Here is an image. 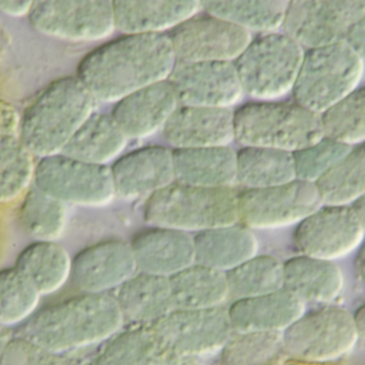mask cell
Masks as SVG:
<instances>
[{
  "label": "cell",
  "instance_id": "cell-1",
  "mask_svg": "<svg viewBox=\"0 0 365 365\" xmlns=\"http://www.w3.org/2000/svg\"><path fill=\"white\" fill-rule=\"evenodd\" d=\"M177 62L168 34H124L87 54L79 62L77 79L96 102L118 103L168 81Z\"/></svg>",
  "mask_w": 365,
  "mask_h": 365
},
{
  "label": "cell",
  "instance_id": "cell-2",
  "mask_svg": "<svg viewBox=\"0 0 365 365\" xmlns=\"http://www.w3.org/2000/svg\"><path fill=\"white\" fill-rule=\"evenodd\" d=\"M124 323L115 295L83 293L43 309L21 334L26 342L57 354L108 340Z\"/></svg>",
  "mask_w": 365,
  "mask_h": 365
},
{
  "label": "cell",
  "instance_id": "cell-3",
  "mask_svg": "<svg viewBox=\"0 0 365 365\" xmlns=\"http://www.w3.org/2000/svg\"><path fill=\"white\" fill-rule=\"evenodd\" d=\"M96 105V99L77 76L57 79L24 114L19 139L34 156L61 154L93 115Z\"/></svg>",
  "mask_w": 365,
  "mask_h": 365
},
{
  "label": "cell",
  "instance_id": "cell-4",
  "mask_svg": "<svg viewBox=\"0 0 365 365\" xmlns=\"http://www.w3.org/2000/svg\"><path fill=\"white\" fill-rule=\"evenodd\" d=\"M238 193L175 182L145 201L143 219L150 226L188 234L237 224Z\"/></svg>",
  "mask_w": 365,
  "mask_h": 365
},
{
  "label": "cell",
  "instance_id": "cell-5",
  "mask_svg": "<svg viewBox=\"0 0 365 365\" xmlns=\"http://www.w3.org/2000/svg\"><path fill=\"white\" fill-rule=\"evenodd\" d=\"M235 141L244 147L294 152L324 137L322 115L297 103H249L234 113Z\"/></svg>",
  "mask_w": 365,
  "mask_h": 365
},
{
  "label": "cell",
  "instance_id": "cell-6",
  "mask_svg": "<svg viewBox=\"0 0 365 365\" xmlns=\"http://www.w3.org/2000/svg\"><path fill=\"white\" fill-rule=\"evenodd\" d=\"M364 60L344 41L309 49L293 88L295 103L323 115L357 89Z\"/></svg>",
  "mask_w": 365,
  "mask_h": 365
},
{
  "label": "cell",
  "instance_id": "cell-7",
  "mask_svg": "<svg viewBox=\"0 0 365 365\" xmlns=\"http://www.w3.org/2000/svg\"><path fill=\"white\" fill-rule=\"evenodd\" d=\"M285 355L293 361L323 365L353 353L359 342L353 313L336 304L304 312L282 334Z\"/></svg>",
  "mask_w": 365,
  "mask_h": 365
},
{
  "label": "cell",
  "instance_id": "cell-8",
  "mask_svg": "<svg viewBox=\"0 0 365 365\" xmlns=\"http://www.w3.org/2000/svg\"><path fill=\"white\" fill-rule=\"evenodd\" d=\"M304 54L287 34L272 32L255 39L234 62L244 94L274 100L293 91Z\"/></svg>",
  "mask_w": 365,
  "mask_h": 365
},
{
  "label": "cell",
  "instance_id": "cell-9",
  "mask_svg": "<svg viewBox=\"0 0 365 365\" xmlns=\"http://www.w3.org/2000/svg\"><path fill=\"white\" fill-rule=\"evenodd\" d=\"M34 184L66 205L104 207L117 197L110 167L89 164L63 154L41 159Z\"/></svg>",
  "mask_w": 365,
  "mask_h": 365
},
{
  "label": "cell",
  "instance_id": "cell-10",
  "mask_svg": "<svg viewBox=\"0 0 365 365\" xmlns=\"http://www.w3.org/2000/svg\"><path fill=\"white\" fill-rule=\"evenodd\" d=\"M28 21L40 34L74 42L103 40L117 29L110 0L34 1Z\"/></svg>",
  "mask_w": 365,
  "mask_h": 365
},
{
  "label": "cell",
  "instance_id": "cell-11",
  "mask_svg": "<svg viewBox=\"0 0 365 365\" xmlns=\"http://www.w3.org/2000/svg\"><path fill=\"white\" fill-rule=\"evenodd\" d=\"M323 204L317 184L296 179L238 193V218L252 231L282 229L297 225Z\"/></svg>",
  "mask_w": 365,
  "mask_h": 365
},
{
  "label": "cell",
  "instance_id": "cell-12",
  "mask_svg": "<svg viewBox=\"0 0 365 365\" xmlns=\"http://www.w3.org/2000/svg\"><path fill=\"white\" fill-rule=\"evenodd\" d=\"M364 241V225L351 205L323 204L294 231L299 254L336 263L359 250Z\"/></svg>",
  "mask_w": 365,
  "mask_h": 365
},
{
  "label": "cell",
  "instance_id": "cell-13",
  "mask_svg": "<svg viewBox=\"0 0 365 365\" xmlns=\"http://www.w3.org/2000/svg\"><path fill=\"white\" fill-rule=\"evenodd\" d=\"M151 327L165 353L178 357L221 351L234 334L225 308L175 310Z\"/></svg>",
  "mask_w": 365,
  "mask_h": 365
},
{
  "label": "cell",
  "instance_id": "cell-14",
  "mask_svg": "<svg viewBox=\"0 0 365 365\" xmlns=\"http://www.w3.org/2000/svg\"><path fill=\"white\" fill-rule=\"evenodd\" d=\"M365 14L364 1H289L284 27L302 49H313L346 41L353 26Z\"/></svg>",
  "mask_w": 365,
  "mask_h": 365
},
{
  "label": "cell",
  "instance_id": "cell-15",
  "mask_svg": "<svg viewBox=\"0 0 365 365\" xmlns=\"http://www.w3.org/2000/svg\"><path fill=\"white\" fill-rule=\"evenodd\" d=\"M168 36L178 62H235L253 40L251 32L210 14L195 15Z\"/></svg>",
  "mask_w": 365,
  "mask_h": 365
},
{
  "label": "cell",
  "instance_id": "cell-16",
  "mask_svg": "<svg viewBox=\"0 0 365 365\" xmlns=\"http://www.w3.org/2000/svg\"><path fill=\"white\" fill-rule=\"evenodd\" d=\"M169 81L187 106L231 109L244 94L234 62H177Z\"/></svg>",
  "mask_w": 365,
  "mask_h": 365
},
{
  "label": "cell",
  "instance_id": "cell-17",
  "mask_svg": "<svg viewBox=\"0 0 365 365\" xmlns=\"http://www.w3.org/2000/svg\"><path fill=\"white\" fill-rule=\"evenodd\" d=\"M138 272L130 242L111 239L77 253L72 261L75 286L86 294H109Z\"/></svg>",
  "mask_w": 365,
  "mask_h": 365
},
{
  "label": "cell",
  "instance_id": "cell-18",
  "mask_svg": "<svg viewBox=\"0 0 365 365\" xmlns=\"http://www.w3.org/2000/svg\"><path fill=\"white\" fill-rule=\"evenodd\" d=\"M115 195L125 201L145 199L175 182L173 150L141 148L118 159L110 167Z\"/></svg>",
  "mask_w": 365,
  "mask_h": 365
},
{
  "label": "cell",
  "instance_id": "cell-19",
  "mask_svg": "<svg viewBox=\"0 0 365 365\" xmlns=\"http://www.w3.org/2000/svg\"><path fill=\"white\" fill-rule=\"evenodd\" d=\"M162 132L173 150L229 146L235 139L234 113L231 109L180 105Z\"/></svg>",
  "mask_w": 365,
  "mask_h": 365
},
{
  "label": "cell",
  "instance_id": "cell-20",
  "mask_svg": "<svg viewBox=\"0 0 365 365\" xmlns=\"http://www.w3.org/2000/svg\"><path fill=\"white\" fill-rule=\"evenodd\" d=\"M179 106L177 92L168 79L122 99L111 116L128 139H145L163 130Z\"/></svg>",
  "mask_w": 365,
  "mask_h": 365
},
{
  "label": "cell",
  "instance_id": "cell-21",
  "mask_svg": "<svg viewBox=\"0 0 365 365\" xmlns=\"http://www.w3.org/2000/svg\"><path fill=\"white\" fill-rule=\"evenodd\" d=\"M130 244L139 272L170 279L195 263L193 236L177 229L150 226Z\"/></svg>",
  "mask_w": 365,
  "mask_h": 365
},
{
  "label": "cell",
  "instance_id": "cell-22",
  "mask_svg": "<svg viewBox=\"0 0 365 365\" xmlns=\"http://www.w3.org/2000/svg\"><path fill=\"white\" fill-rule=\"evenodd\" d=\"M227 316L234 332L283 334L307 311V304L282 289L246 299L232 300Z\"/></svg>",
  "mask_w": 365,
  "mask_h": 365
},
{
  "label": "cell",
  "instance_id": "cell-23",
  "mask_svg": "<svg viewBox=\"0 0 365 365\" xmlns=\"http://www.w3.org/2000/svg\"><path fill=\"white\" fill-rule=\"evenodd\" d=\"M283 289L306 304H334L344 291V274L336 261L298 254L283 261Z\"/></svg>",
  "mask_w": 365,
  "mask_h": 365
},
{
  "label": "cell",
  "instance_id": "cell-24",
  "mask_svg": "<svg viewBox=\"0 0 365 365\" xmlns=\"http://www.w3.org/2000/svg\"><path fill=\"white\" fill-rule=\"evenodd\" d=\"M201 9L197 0L113 1L115 28L123 34H164L192 19Z\"/></svg>",
  "mask_w": 365,
  "mask_h": 365
},
{
  "label": "cell",
  "instance_id": "cell-25",
  "mask_svg": "<svg viewBox=\"0 0 365 365\" xmlns=\"http://www.w3.org/2000/svg\"><path fill=\"white\" fill-rule=\"evenodd\" d=\"M175 182L210 189L237 184V152L229 146L173 150Z\"/></svg>",
  "mask_w": 365,
  "mask_h": 365
},
{
  "label": "cell",
  "instance_id": "cell-26",
  "mask_svg": "<svg viewBox=\"0 0 365 365\" xmlns=\"http://www.w3.org/2000/svg\"><path fill=\"white\" fill-rule=\"evenodd\" d=\"M124 321L152 326L175 310L170 280L165 276L137 272L115 295Z\"/></svg>",
  "mask_w": 365,
  "mask_h": 365
},
{
  "label": "cell",
  "instance_id": "cell-27",
  "mask_svg": "<svg viewBox=\"0 0 365 365\" xmlns=\"http://www.w3.org/2000/svg\"><path fill=\"white\" fill-rule=\"evenodd\" d=\"M193 242L195 263L225 274L259 254L257 236L240 223L195 234Z\"/></svg>",
  "mask_w": 365,
  "mask_h": 365
},
{
  "label": "cell",
  "instance_id": "cell-28",
  "mask_svg": "<svg viewBox=\"0 0 365 365\" xmlns=\"http://www.w3.org/2000/svg\"><path fill=\"white\" fill-rule=\"evenodd\" d=\"M124 134L113 116L94 113L77 131L61 154L94 165L108 166L119 158L128 145Z\"/></svg>",
  "mask_w": 365,
  "mask_h": 365
},
{
  "label": "cell",
  "instance_id": "cell-29",
  "mask_svg": "<svg viewBox=\"0 0 365 365\" xmlns=\"http://www.w3.org/2000/svg\"><path fill=\"white\" fill-rule=\"evenodd\" d=\"M175 310L225 308L230 291L227 274L195 263L170 279Z\"/></svg>",
  "mask_w": 365,
  "mask_h": 365
},
{
  "label": "cell",
  "instance_id": "cell-30",
  "mask_svg": "<svg viewBox=\"0 0 365 365\" xmlns=\"http://www.w3.org/2000/svg\"><path fill=\"white\" fill-rule=\"evenodd\" d=\"M72 261L66 248L57 241H34L19 253V270L41 296L61 289L72 274Z\"/></svg>",
  "mask_w": 365,
  "mask_h": 365
},
{
  "label": "cell",
  "instance_id": "cell-31",
  "mask_svg": "<svg viewBox=\"0 0 365 365\" xmlns=\"http://www.w3.org/2000/svg\"><path fill=\"white\" fill-rule=\"evenodd\" d=\"M296 180L292 152L244 147L237 152V184L245 190L272 188Z\"/></svg>",
  "mask_w": 365,
  "mask_h": 365
},
{
  "label": "cell",
  "instance_id": "cell-32",
  "mask_svg": "<svg viewBox=\"0 0 365 365\" xmlns=\"http://www.w3.org/2000/svg\"><path fill=\"white\" fill-rule=\"evenodd\" d=\"M206 14L230 21L247 31L272 32L284 24L289 1L284 0H207L201 1Z\"/></svg>",
  "mask_w": 365,
  "mask_h": 365
},
{
  "label": "cell",
  "instance_id": "cell-33",
  "mask_svg": "<svg viewBox=\"0 0 365 365\" xmlns=\"http://www.w3.org/2000/svg\"><path fill=\"white\" fill-rule=\"evenodd\" d=\"M322 201L328 205H353L365 195V141L317 182Z\"/></svg>",
  "mask_w": 365,
  "mask_h": 365
},
{
  "label": "cell",
  "instance_id": "cell-34",
  "mask_svg": "<svg viewBox=\"0 0 365 365\" xmlns=\"http://www.w3.org/2000/svg\"><path fill=\"white\" fill-rule=\"evenodd\" d=\"M231 300L246 299L283 289V261L272 255H255L227 272Z\"/></svg>",
  "mask_w": 365,
  "mask_h": 365
},
{
  "label": "cell",
  "instance_id": "cell-35",
  "mask_svg": "<svg viewBox=\"0 0 365 365\" xmlns=\"http://www.w3.org/2000/svg\"><path fill=\"white\" fill-rule=\"evenodd\" d=\"M19 221L36 241H57L63 235L68 222L66 204L34 186L24 196Z\"/></svg>",
  "mask_w": 365,
  "mask_h": 365
},
{
  "label": "cell",
  "instance_id": "cell-36",
  "mask_svg": "<svg viewBox=\"0 0 365 365\" xmlns=\"http://www.w3.org/2000/svg\"><path fill=\"white\" fill-rule=\"evenodd\" d=\"M166 356L151 326H136L115 336L93 365H158Z\"/></svg>",
  "mask_w": 365,
  "mask_h": 365
},
{
  "label": "cell",
  "instance_id": "cell-37",
  "mask_svg": "<svg viewBox=\"0 0 365 365\" xmlns=\"http://www.w3.org/2000/svg\"><path fill=\"white\" fill-rule=\"evenodd\" d=\"M34 156L17 137H0V205L25 196L34 181Z\"/></svg>",
  "mask_w": 365,
  "mask_h": 365
},
{
  "label": "cell",
  "instance_id": "cell-38",
  "mask_svg": "<svg viewBox=\"0 0 365 365\" xmlns=\"http://www.w3.org/2000/svg\"><path fill=\"white\" fill-rule=\"evenodd\" d=\"M282 334L234 332L221 349L222 365H281Z\"/></svg>",
  "mask_w": 365,
  "mask_h": 365
},
{
  "label": "cell",
  "instance_id": "cell-39",
  "mask_svg": "<svg viewBox=\"0 0 365 365\" xmlns=\"http://www.w3.org/2000/svg\"><path fill=\"white\" fill-rule=\"evenodd\" d=\"M324 136L346 145L365 141V87L356 89L322 115Z\"/></svg>",
  "mask_w": 365,
  "mask_h": 365
},
{
  "label": "cell",
  "instance_id": "cell-40",
  "mask_svg": "<svg viewBox=\"0 0 365 365\" xmlns=\"http://www.w3.org/2000/svg\"><path fill=\"white\" fill-rule=\"evenodd\" d=\"M41 295L15 268L0 271V326L23 323L36 312Z\"/></svg>",
  "mask_w": 365,
  "mask_h": 365
},
{
  "label": "cell",
  "instance_id": "cell-41",
  "mask_svg": "<svg viewBox=\"0 0 365 365\" xmlns=\"http://www.w3.org/2000/svg\"><path fill=\"white\" fill-rule=\"evenodd\" d=\"M351 149V146L324 136L317 143L294 152L296 179L317 184Z\"/></svg>",
  "mask_w": 365,
  "mask_h": 365
},
{
  "label": "cell",
  "instance_id": "cell-42",
  "mask_svg": "<svg viewBox=\"0 0 365 365\" xmlns=\"http://www.w3.org/2000/svg\"><path fill=\"white\" fill-rule=\"evenodd\" d=\"M21 118L14 105L0 99V137L19 139Z\"/></svg>",
  "mask_w": 365,
  "mask_h": 365
},
{
  "label": "cell",
  "instance_id": "cell-43",
  "mask_svg": "<svg viewBox=\"0 0 365 365\" xmlns=\"http://www.w3.org/2000/svg\"><path fill=\"white\" fill-rule=\"evenodd\" d=\"M346 42L365 60V14L353 26Z\"/></svg>",
  "mask_w": 365,
  "mask_h": 365
},
{
  "label": "cell",
  "instance_id": "cell-44",
  "mask_svg": "<svg viewBox=\"0 0 365 365\" xmlns=\"http://www.w3.org/2000/svg\"><path fill=\"white\" fill-rule=\"evenodd\" d=\"M32 6H34V1L31 0H25V1H2L0 0V12L4 13L6 15H10V16H24V15H29L30 11H31Z\"/></svg>",
  "mask_w": 365,
  "mask_h": 365
},
{
  "label": "cell",
  "instance_id": "cell-45",
  "mask_svg": "<svg viewBox=\"0 0 365 365\" xmlns=\"http://www.w3.org/2000/svg\"><path fill=\"white\" fill-rule=\"evenodd\" d=\"M353 317L359 341L365 344V301L354 311Z\"/></svg>",
  "mask_w": 365,
  "mask_h": 365
},
{
  "label": "cell",
  "instance_id": "cell-46",
  "mask_svg": "<svg viewBox=\"0 0 365 365\" xmlns=\"http://www.w3.org/2000/svg\"><path fill=\"white\" fill-rule=\"evenodd\" d=\"M356 268H357V274H359V278L361 279L362 282L365 285V241L360 248V253L356 261Z\"/></svg>",
  "mask_w": 365,
  "mask_h": 365
},
{
  "label": "cell",
  "instance_id": "cell-47",
  "mask_svg": "<svg viewBox=\"0 0 365 365\" xmlns=\"http://www.w3.org/2000/svg\"><path fill=\"white\" fill-rule=\"evenodd\" d=\"M351 206H353L354 210H355L356 214H357L358 218L361 221L362 225H364L365 229V195H364L361 199L356 201Z\"/></svg>",
  "mask_w": 365,
  "mask_h": 365
},
{
  "label": "cell",
  "instance_id": "cell-48",
  "mask_svg": "<svg viewBox=\"0 0 365 365\" xmlns=\"http://www.w3.org/2000/svg\"><path fill=\"white\" fill-rule=\"evenodd\" d=\"M8 349V334L2 326H0V356Z\"/></svg>",
  "mask_w": 365,
  "mask_h": 365
},
{
  "label": "cell",
  "instance_id": "cell-49",
  "mask_svg": "<svg viewBox=\"0 0 365 365\" xmlns=\"http://www.w3.org/2000/svg\"><path fill=\"white\" fill-rule=\"evenodd\" d=\"M281 365H313V364H302V362H296V361H294V362H293V364H281Z\"/></svg>",
  "mask_w": 365,
  "mask_h": 365
}]
</instances>
